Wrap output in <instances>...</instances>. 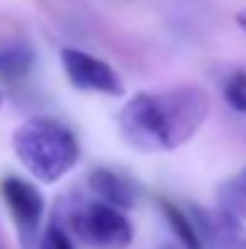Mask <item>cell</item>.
I'll return each mask as SVG.
<instances>
[{
  "mask_svg": "<svg viewBox=\"0 0 246 249\" xmlns=\"http://www.w3.org/2000/svg\"><path fill=\"white\" fill-rule=\"evenodd\" d=\"M44 247L46 249H75L73 247V242H70V237H68L58 225H51V228H49Z\"/></svg>",
  "mask_w": 246,
  "mask_h": 249,
  "instance_id": "12",
  "label": "cell"
},
{
  "mask_svg": "<svg viewBox=\"0 0 246 249\" xmlns=\"http://www.w3.org/2000/svg\"><path fill=\"white\" fill-rule=\"evenodd\" d=\"M210 114V97L198 85L138 92L118 111L121 138L143 153H169L186 145Z\"/></svg>",
  "mask_w": 246,
  "mask_h": 249,
  "instance_id": "1",
  "label": "cell"
},
{
  "mask_svg": "<svg viewBox=\"0 0 246 249\" xmlns=\"http://www.w3.org/2000/svg\"><path fill=\"white\" fill-rule=\"evenodd\" d=\"M237 24H239V29L246 34V10H242V12H237Z\"/></svg>",
  "mask_w": 246,
  "mask_h": 249,
  "instance_id": "13",
  "label": "cell"
},
{
  "mask_svg": "<svg viewBox=\"0 0 246 249\" xmlns=\"http://www.w3.org/2000/svg\"><path fill=\"white\" fill-rule=\"evenodd\" d=\"M157 206H160V211H162L166 225L174 230V235L181 240L183 247L186 249H203V240H200V235H198V230H196V223H193V218H191L188 211L179 208L176 203H171L169 198H162V196H160Z\"/></svg>",
  "mask_w": 246,
  "mask_h": 249,
  "instance_id": "10",
  "label": "cell"
},
{
  "mask_svg": "<svg viewBox=\"0 0 246 249\" xmlns=\"http://www.w3.org/2000/svg\"><path fill=\"white\" fill-rule=\"evenodd\" d=\"M89 186L101 198V203H109L118 211L133 208L140 196V186L135 184V179L109 167H97L89 174Z\"/></svg>",
  "mask_w": 246,
  "mask_h": 249,
  "instance_id": "7",
  "label": "cell"
},
{
  "mask_svg": "<svg viewBox=\"0 0 246 249\" xmlns=\"http://www.w3.org/2000/svg\"><path fill=\"white\" fill-rule=\"evenodd\" d=\"M0 194L19 230L32 235L44 215V196L39 194V189L19 177H5L0 181Z\"/></svg>",
  "mask_w": 246,
  "mask_h": 249,
  "instance_id": "6",
  "label": "cell"
},
{
  "mask_svg": "<svg viewBox=\"0 0 246 249\" xmlns=\"http://www.w3.org/2000/svg\"><path fill=\"white\" fill-rule=\"evenodd\" d=\"M164 249H179V247H164Z\"/></svg>",
  "mask_w": 246,
  "mask_h": 249,
  "instance_id": "15",
  "label": "cell"
},
{
  "mask_svg": "<svg viewBox=\"0 0 246 249\" xmlns=\"http://www.w3.org/2000/svg\"><path fill=\"white\" fill-rule=\"evenodd\" d=\"M61 63L68 83L82 92H97L106 97H121L126 92L123 78L99 56H92L82 49H63Z\"/></svg>",
  "mask_w": 246,
  "mask_h": 249,
  "instance_id": "4",
  "label": "cell"
},
{
  "mask_svg": "<svg viewBox=\"0 0 246 249\" xmlns=\"http://www.w3.org/2000/svg\"><path fill=\"white\" fill-rule=\"evenodd\" d=\"M0 107H2V89H0Z\"/></svg>",
  "mask_w": 246,
  "mask_h": 249,
  "instance_id": "14",
  "label": "cell"
},
{
  "mask_svg": "<svg viewBox=\"0 0 246 249\" xmlns=\"http://www.w3.org/2000/svg\"><path fill=\"white\" fill-rule=\"evenodd\" d=\"M36 63L34 46L22 36H2L0 39V80L15 83L32 73Z\"/></svg>",
  "mask_w": 246,
  "mask_h": 249,
  "instance_id": "8",
  "label": "cell"
},
{
  "mask_svg": "<svg viewBox=\"0 0 246 249\" xmlns=\"http://www.w3.org/2000/svg\"><path fill=\"white\" fill-rule=\"evenodd\" d=\"M215 198H217L220 211H225L239 220H246V165L237 174H232L217 184Z\"/></svg>",
  "mask_w": 246,
  "mask_h": 249,
  "instance_id": "9",
  "label": "cell"
},
{
  "mask_svg": "<svg viewBox=\"0 0 246 249\" xmlns=\"http://www.w3.org/2000/svg\"><path fill=\"white\" fill-rule=\"evenodd\" d=\"M12 150L24 169L44 184H56L80 160V143L73 128L46 116L27 119L12 133Z\"/></svg>",
  "mask_w": 246,
  "mask_h": 249,
  "instance_id": "2",
  "label": "cell"
},
{
  "mask_svg": "<svg viewBox=\"0 0 246 249\" xmlns=\"http://www.w3.org/2000/svg\"><path fill=\"white\" fill-rule=\"evenodd\" d=\"M196 230L208 249H246V228L244 220L215 208L191 206L188 208Z\"/></svg>",
  "mask_w": 246,
  "mask_h": 249,
  "instance_id": "5",
  "label": "cell"
},
{
  "mask_svg": "<svg viewBox=\"0 0 246 249\" xmlns=\"http://www.w3.org/2000/svg\"><path fill=\"white\" fill-rule=\"evenodd\" d=\"M222 97L237 114H246V68H237L225 78Z\"/></svg>",
  "mask_w": 246,
  "mask_h": 249,
  "instance_id": "11",
  "label": "cell"
},
{
  "mask_svg": "<svg viewBox=\"0 0 246 249\" xmlns=\"http://www.w3.org/2000/svg\"><path fill=\"white\" fill-rule=\"evenodd\" d=\"M73 232L92 249H128L133 242V225L123 211L94 201L82 206L70 218Z\"/></svg>",
  "mask_w": 246,
  "mask_h": 249,
  "instance_id": "3",
  "label": "cell"
}]
</instances>
